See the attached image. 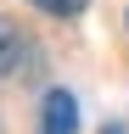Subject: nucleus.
Listing matches in <instances>:
<instances>
[{
	"label": "nucleus",
	"mask_w": 129,
	"mask_h": 134,
	"mask_svg": "<svg viewBox=\"0 0 129 134\" xmlns=\"http://www.w3.org/2000/svg\"><path fill=\"white\" fill-rule=\"evenodd\" d=\"M101 134H123V129H118V123H107V129H101Z\"/></svg>",
	"instance_id": "nucleus-4"
},
{
	"label": "nucleus",
	"mask_w": 129,
	"mask_h": 134,
	"mask_svg": "<svg viewBox=\"0 0 129 134\" xmlns=\"http://www.w3.org/2000/svg\"><path fill=\"white\" fill-rule=\"evenodd\" d=\"M39 134H79V100H73V90H45V100H39Z\"/></svg>",
	"instance_id": "nucleus-2"
},
{
	"label": "nucleus",
	"mask_w": 129,
	"mask_h": 134,
	"mask_svg": "<svg viewBox=\"0 0 129 134\" xmlns=\"http://www.w3.org/2000/svg\"><path fill=\"white\" fill-rule=\"evenodd\" d=\"M28 6H34V11H45V17H62V23H68V17H79L90 0H28Z\"/></svg>",
	"instance_id": "nucleus-3"
},
{
	"label": "nucleus",
	"mask_w": 129,
	"mask_h": 134,
	"mask_svg": "<svg viewBox=\"0 0 129 134\" xmlns=\"http://www.w3.org/2000/svg\"><path fill=\"white\" fill-rule=\"evenodd\" d=\"M123 28H129V11H123Z\"/></svg>",
	"instance_id": "nucleus-5"
},
{
	"label": "nucleus",
	"mask_w": 129,
	"mask_h": 134,
	"mask_svg": "<svg viewBox=\"0 0 129 134\" xmlns=\"http://www.w3.org/2000/svg\"><path fill=\"white\" fill-rule=\"evenodd\" d=\"M28 56H34V39H28V28L17 17H0V78H17Z\"/></svg>",
	"instance_id": "nucleus-1"
}]
</instances>
